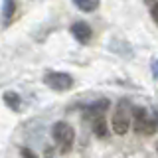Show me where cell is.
Instances as JSON below:
<instances>
[{
  "label": "cell",
  "instance_id": "1",
  "mask_svg": "<svg viewBox=\"0 0 158 158\" xmlns=\"http://www.w3.org/2000/svg\"><path fill=\"white\" fill-rule=\"evenodd\" d=\"M111 127H113V132L118 136L127 135L128 127H131V105H128L127 99H121L115 107V113H113V118H111Z\"/></svg>",
  "mask_w": 158,
  "mask_h": 158
},
{
  "label": "cell",
  "instance_id": "2",
  "mask_svg": "<svg viewBox=\"0 0 158 158\" xmlns=\"http://www.w3.org/2000/svg\"><path fill=\"white\" fill-rule=\"evenodd\" d=\"M132 118H135V131L138 135L150 136L156 132V118L148 109L144 107H135L132 109Z\"/></svg>",
  "mask_w": 158,
  "mask_h": 158
},
{
  "label": "cell",
  "instance_id": "3",
  "mask_svg": "<svg viewBox=\"0 0 158 158\" xmlns=\"http://www.w3.org/2000/svg\"><path fill=\"white\" fill-rule=\"evenodd\" d=\"M52 136L56 140L57 148L61 152H69L73 146V140H75V131L69 123H63V121H57L52 128Z\"/></svg>",
  "mask_w": 158,
  "mask_h": 158
},
{
  "label": "cell",
  "instance_id": "4",
  "mask_svg": "<svg viewBox=\"0 0 158 158\" xmlns=\"http://www.w3.org/2000/svg\"><path fill=\"white\" fill-rule=\"evenodd\" d=\"M44 83L53 91H69L75 81H73V75H69L65 71H49L44 77Z\"/></svg>",
  "mask_w": 158,
  "mask_h": 158
},
{
  "label": "cell",
  "instance_id": "5",
  "mask_svg": "<svg viewBox=\"0 0 158 158\" xmlns=\"http://www.w3.org/2000/svg\"><path fill=\"white\" fill-rule=\"evenodd\" d=\"M69 32H71V36L75 38V40H79L81 44L89 42L91 36H93V30H91V26H89L87 22H75V24H71Z\"/></svg>",
  "mask_w": 158,
  "mask_h": 158
},
{
  "label": "cell",
  "instance_id": "6",
  "mask_svg": "<svg viewBox=\"0 0 158 158\" xmlns=\"http://www.w3.org/2000/svg\"><path fill=\"white\" fill-rule=\"evenodd\" d=\"M16 16V0H2V24L10 26Z\"/></svg>",
  "mask_w": 158,
  "mask_h": 158
},
{
  "label": "cell",
  "instance_id": "7",
  "mask_svg": "<svg viewBox=\"0 0 158 158\" xmlns=\"http://www.w3.org/2000/svg\"><path fill=\"white\" fill-rule=\"evenodd\" d=\"M93 132H95L97 136H107L109 128H107L105 115H97V117H93Z\"/></svg>",
  "mask_w": 158,
  "mask_h": 158
},
{
  "label": "cell",
  "instance_id": "8",
  "mask_svg": "<svg viewBox=\"0 0 158 158\" xmlns=\"http://www.w3.org/2000/svg\"><path fill=\"white\" fill-rule=\"evenodd\" d=\"M107 109H109V101L107 99H99L97 103H93V105L87 107V113L91 117H97V115H105Z\"/></svg>",
  "mask_w": 158,
  "mask_h": 158
},
{
  "label": "cell",
  "instance_id": "9",
  "mask_svg": "<svg viewBox=\"0 0 158 158\" xmlns=\"http://www.w3.org/2000/svg\"><path fill=\"white\" fill-rule=\"evenodd\" d=\"M2 99H4V103H6L12 111H18L20 105H22V99H20V95H18V93H14V91H6Z\"/></svg>",
  "mask_w": 158,
  "mask_h": 158
},
{
  "label": "cell",
  "instance_id": "10",
  "mask_svg": "<svg viewBox=\"0 0 158 158\" xmlns=\"http://www.w3.org/2000/svg\"><path fill=\"white\" fill-rule=\"evenodd\" d=\"M73 4L83 12H93L99 8V0H73Z\"/></svg>",
  "mask_w": 158,
  "mask_h": 158
},
{
  "label": "cell",
  "instance_id": "11",
  "mask_svg": "<svg viewBox=\"0 0 158 158\" xmlns=\"http://www.w3.org/2000/svg\"><path fill=\"white\" fill-rule=\"evenodd\" d=\"M20 152H22V158H38V156L34 154L32 150H30V148H22Z\"/></svg>",
  "mask_w": 158,
  "mask_h": 158
},
{
  "label": "cell",
  "instance_id": "12",
  "mask_svg": "<svg viewBox=\"0 0 158 158\" xmlns=\"http://www.w3.org/2000/svg\"><path fill=\"white\" fill-rule=\"evenodd\" d=\"M152 75L156 77V59H152Z\"/></svg>",
  "mask_w": 158,
  "mask_h": 158
}]
</instances>
